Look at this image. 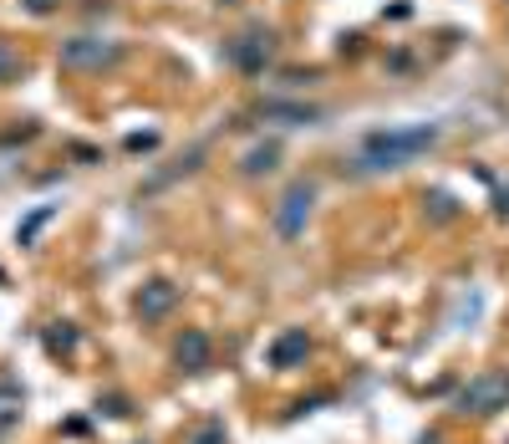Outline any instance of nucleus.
<instances>
[{
    "label": "nucleus",
    "mask_w": 509,
    "mask_h": 444,
    "mask_svg": "<svg viewBox=\"0 0 509 444\" xmlns=\"http://www.w3.org/2000/svg\"><path fill=\"white\" fill-rule=\"evenodd\" d=\"M444 138L438 123H407V128H377L362 138V154H356V174H382V169H403L418 154H428L433 144Z\"/></svg>",
    "instance_id": "nucleus-1"
},
{
    "label": "nucleus",
    "mask_w": 509,
    "mask_h": 444,
    "mask_svg": "<svg viewBox=\"0 0 509 444\" xmlns=\"http://www.w3.org/2000/svg\"><path fill=\"white\" fill-rule=\"evenodd\" d=\"M499 409H509V368H484V373H474V378L454 393L458 419H489V414H499Z\"/></svg>",
    "instance_id": "nucleus-2"
},
{
    "label": "nucleus",
    "mask_w": 509,
    "mask_h": 444,
    "mask_svg": "<svg viewBox=\"0 0 509 444\" xmlns=\"http://www.w3.org/2000/svg\"><path fill=\"white\" fill-rule=\"evenodd\" d=\"M311 209H316V184L311 179H295L285 195H280L275 215H270V225H275L280 240H301L305 225H311Z\"/></svg>",
    "instance_id": "nucleus-3"
},
{
    "label": "nucleus",
    "mask_w": 509,
    "mask_h": 444,
    "mask_svg": "<svg viewBox=\"0 0 509 444\" xmlns=\"http://www.w3.org/2000/svg\"><path fill=\"white\" fill-rule=\"evenodd\" d=\"M117 62H123V41H107V36L62 41V66L66 72H113Z\"/></svg>",
    "instance_id": "nucleus-4"
},
{
    "label": "nucleus",
    "mask_w": 509,
    "mask_h": 444,
    "mask_svg": "<svg viewBox=\"0 0 509 444\" xmlns=\"http://www.w3.org/2000/svg\"><path fill=\"white\" fill-rule=\"evenodd\" d=\"M225 62L235 66V72H245V77H260V72L275 62V31L254 26V31H245V36H229L225 41Z\"/></svg>",
    "instance_id": "nucleus-5"
},
{
    "label": "nucleus",
    "mask_w": 509,
    "mask_h": 444,
    "mask_svg": "<svg viewBox=\"0 0 509 444\" xmlns=\"http://www.w3.org/2000/svg\"><path fill=\"white\" fill-rule=\"evenodd\" d=\"M174 368L178 373H209L215 368V338L204 327H184L174 338Z\"/></svg>",
    "instance_id": "nucleus-6"
},
{
    "label": "nucleus",
    "mask_w": 509,
    "mask_h": 444,
    "mask_svg": "<svg viewBox=\"0 0 509 444\" xmlns=\"http://www.w3.org/2000/svg\"><path fill=\"white\" fill-rule=\"evenodd\" d=\"M174 307H178V287L168 276H148L138 287V297H133V317H138V322H164Z\"/></svg>",
    "instance_id": "nucleus-7"
},
{
    "label": "nucleus",
    "mask_w": 509,
    "mask_h": 444,
    "mask_svg": "<svg viewBox=\"0 0 509 444\" xmlns=\"http://www.w3.org/2000/svg\"><path fill=\"white\" fill-rule=\"evenodd\" d=\"M305 358H311V332H305V327H280L265 363L275 368V373H295V368H305Z\"/></svg>",
    "instance_id": "nucleus-8"
},
{
    "label": "nucleus",
    "mask_w": 509,
    "mask_h": 444,
    "mask_svg": "<svg viewBox=\"0 0 509 444\" xmlns=\"http://www.w3.org/2000/svg\"><path fill=\"white\" fill-rule=\"evenodd\" d=\"M260 118L301 128V123H321V107H305V103H265V107H260Z\"/></svg>",
    "instance_id": "nucleus-9"
},
{
    "label": "nucleus",
    "mask_w": 509,
    "mask_h": 444,
    "mask_svg": "<svg viewBox=\"0 0 509 444\" xmlns=\"http://www.w3.org/2000/svg\"><path fill=\"white\" fill-rule=\"evenodd\" d=\"M41 342H46V353H51V358H72V353H76V342H82V332H76V322H46Z\"/></svg>",
    "instance_id": "nucleus-10"
},
{
    "label": "nucleus",
    "mask_w": 509,
    "mask_h": 444,
    "mask_svg": "<svg viewBox=\"0 0 509 444\" xmlns=\"http://www.w3.org/2000/svg\"><path fill=\"white\" fill-rule=\"evenodd\" d=\"M275 158H280V144H275V138H270V144H254L250 154L240 158V169L254 179V174H270V169H275Z\"/></svg>",
    "instance_id": "nucleus-11"
},
{
    "label": "nucleus",
    "mask_w": 509,
    "mask_h": 444,
    "mask_svg": "<svg viewBox=\"0 0 509 444\" xmlns=\"http://www.w3.org/2000/svg\"><path fill=\"white\" fill-rule=\"evenodd\" d=\"M25 77V56L15 52V41L0 36V87H11V82Z\"/></svg>",
    "instance_id": "nucleus-12"
},
{
    "label": "nucleus",
    "mask_w": 509,
    "mask_h": 444,
    "mask_svg": "<svg viewBox=\"0 0 509 444\" xmlns=\"http://www.w3.org/2000/svg\"><path fill=\"white\" fill-rule=\"evenodd\" d=\"M199 164H204V144H199V148H189V154H184V158H178V164H174V169L153 174V179H148V189H164V184H174L178 174H194V169H199Z\"/></svg>",
    "instance_id": "nucleus-13"
},
{
    "label": "nucleus",
    "mask_w": 509,
    "mask_h": 444,
    "mask_svg": "<svg viewBox=\"0 0 509 444\" xmlns=\"http://www.w3.org/2000/svg\"><path fill=\"white\" fill-rule=\"evenodd\" d=\"M97 414L102 419H133L138 414V409H133V399H127V393H97Z\"/></svg>",
    "instance_id": "nucleus-14"
},
{
    "label": "nucleus",
    "mask_w": 509,
    "mask_h": 444,
    "mask_svg": "<svg viewBox=\"0 0 509 444\" xmlns=\"http://www.w3.org/2000/svg\"><path fill=\"white\" fill-rule=\"evenodd\" d=\"M51 215H56V205H41V209H31V215H25V220H21V230H15V240H21V246H36L41 225H46Z\"/></svg>",
    "instance_id": "nucleus-15"
},
{
    "label": "nucleus",
    "mask_w": 509,
    "mask_h": 444,
    "mask_svg": "<svg viewBox=\"0 0 509 444\" xmlns=\"http://www.w3.org/2000/svg\"><path fill=\"white\" fill-rule=\"evenodd\" d=\"M184 444H229V424H225V419H204Z\"/></svg>",
    "instance_id": "nucleus-16"
},
{
    "label": "nucleus",
    "mask_w": 509,
    "mask_h": 444,
    "mask_svg": "<svg viewBox=\"0 0 509 444\" xmlns=\"http://www.w3.org/2000/svg\"><path fill=\"white\" fill-rule=\"evenodd\" d=\"M123 148L127 154H148V148H158V133H127Z\"/></svg>",
    "instance_id": "nucleus-17"
},
{
    "label": "nucleus",
    "mask_w": 509,
    "mask_h": 444,
    "mask_svg": "<svg viewBox=\"0 0 509 444\" xmlns=\"http://www.w3.org/2000/svg\"><path fill=\"white\" fill-rule=\"evenodd\" d=\"M428 209H433V220H454L458 215V205L448 195H428Z\"/></svg>",
    "instance_id": "nucleus-18"
},
{
    "label": "nucleus",
    "mask_w": 509,
    "mask_h": 444,
    "mask_svg": "<svg viewBox=\"0 0 509 444\" xmlns=\"http://www.w3.org/2000/svg\"><path fill=\"white\" fill-rule=\"evenodd\" d=\"M321 404H331V393H316V399H295V404H291V414H285V419H301V414H316V409Z\"/></svg>",
    "instance_id": "nucleus-19"
},
{
    "label": "nucleus",
    "mask_w": 509,
    "mask_h": 444,
    "mask_svg": "<svg viewBox=\"0 0 509 444\" xmlns=\"http://www.w3.org/2000/svg\"><path fill=\"white\" fill-rule=\"evenodd\" d=\"M66 154H72L76 164H102V148H92V144H66Z\"/></svg>",
    "instance_id": "nucleus-20"
},
{
    "label": "nucleus",
    "mask_w": 509,
    "mask_h": 444,
    "mask_svg": "<svg viewBox=\"0 0 509 444\" xmlns=\"http://www.w3.org/2000/svg\"><path fill=\"white\" fill-rule=\"evenodd\" d=\"M31 15H51V11H62V0H21Z\"/></svg>",
    "instance_id": "nucleus-21"
},
{
    "label": "nucleus",
    "mask_w": 509,
    "mask_h": 444,
    "mask_svg": "<svg viewBox=\"0 0 509 444\" xmlns=\"http://www.w3.org/2000/svg\"><path fill=\"white\" fill-rule=\"evenodd\" d=\"M387 66H393V72H407V66H413V56H407V52H393V62H387Z\"/></svg>",
    "instance_id": "nucleus-22"
},
{
    "label": "nucleus",
    "mask_w": 509,
    "mask_h": 444,
    "mask_svg": "<svg viewBox=\"0 0 509 444\" xmlns=\"http://www.w3.org/2000/svg\"><path fill=\"white\" fill-rule=\"evenodd\" d=\"M494 215H504V220H509V189H499V195H494Z\"/></svg>",
    "instance_id": "nucleus-23"
},
{
    "label": "nucleus",
    "mask_w": 509,
    "mask_h": 444,
    "mask_svg": "<svg viewBox=\"0 0 509 444\" xmlns=\"http://www.w3.org/2000/svg\"><path fill=\"white\" fill-rule=\"evenodd\" d=\"M418 444H444V439H438V434H423V439Z\"/></svg>",
    "instance_id": "nucleus-24"
},
{
    "label": "nucleus",
    "mask_w": 509,
    "mask_h": 444,
    "mask_svg": "<svg viewBox=\"0 0 509 444\" xmlns=\"http://www.w3.org/2000/svg\"><path fill=\"white\" fill-rule=\"evenodd\" d=\"M133 444H148V439H133Z\"/></svg>",
    "instance_id": "nucleus-25"
},
{
    "label": "nucleus",
    "mask_w": 509,
    "mask_h": 444,
    "mask_svg": "<svg viewBox=\"0 0 509 444\" xmlns=\"http://www.w3.org/2000/svg\"><path fill=\"white\" fill-rule=\"evenodd\" d=\"M0 281H5V276H0Z\"/></svg>",
    "instance_id": "nucleus-26"
}]
</instances>
